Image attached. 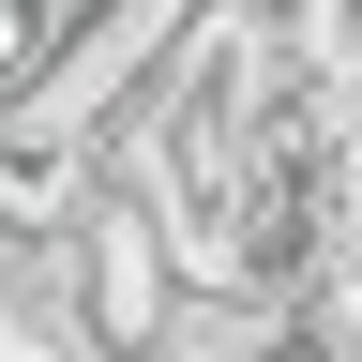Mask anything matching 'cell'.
I'll return each instance as SVG.
<instances>
[{
  "mask_svg": "<svg viewBox=\"0 0 362 362\" xmlns=\"http://www.w3.org/2000/svg\"><path fill=\"white\" fill-rule=\"evenodd\" d=\"M242 362H347V332H332V302H272L242 332Z\"/></svg>",
  "mask_w": 362,
  "mask_h": 362,
  "instance_id": "cell-1",
  "label": "cell"
}]
</instances>
